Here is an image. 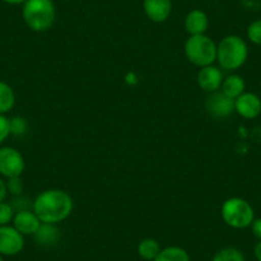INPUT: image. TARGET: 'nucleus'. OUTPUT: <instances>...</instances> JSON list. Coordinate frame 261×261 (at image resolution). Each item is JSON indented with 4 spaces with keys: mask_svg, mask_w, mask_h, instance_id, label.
<instances>
[{
    "mask_svg": "<svg viewBox=\"0 0 261 261\" xmlns=\"http://www.w3.org/2000/svg\"><path fill=\"white\" fill-rule=\"evenodd\" d=\"M24 247V236L21 234L13 225L0 227V255H18Z\"/></svg>",
    "mask_w": 261,
    "mask_h": 261,
    "instance_id": "7",
    "label": "nucleus"
},
{
    "mask_svg": "<svg viewBox=\"0 0 261 261\" xmlns=\"http://www.w3.org/2000/svg\"><path fill=\"white\" fill-rule=\"evenodd\" d=\"M222 218L225 224L234 229H245L252 224L255 212L248 201L241 197H230L222 205Z\"/></svg>",
    "mask_w": 261,
    "mask_h": 261,
    "instance_id": "5",
    "label": "nucleus"
},
{
    "mask_svg": "<svg viewBox=\"0 0 261 261\" xmlns=\"http://www.w3.org/2000/svg\"><path fill=\"white\" fill-rule=\"evenodd\" d=\"M253 253H255V257L257 261H261V241H258L257 245L253 248Z\"/></svg>",
    "mask_w": 261,
    "mask_h": 261,
    "instance_id": "27",
    "label": "nucleus"
},
{
    "mask_svg": "<svg viewBox=\"0 0 261 261\" xmlns=\"http://www.w3.org/2000/svg\"><path fill=\"white\" fill-rule=\"evenodd\" d=\"M4 3L12 4V6H18V4H24L27 0H3Z\"/></svg>",
    "mask_w": 261,
    "mask_h": 261,
    "instance_id": "28",
    "label": "nucleus"
},
{
    "mask_svg": "<svg viewBox=\"0 0 261 261\" xmlns=\"http://www.w3.org/2000/svg\"><path fill=\"white\" fill-rule=\"evenodd\" d=\"M7 188H8L9 192L14 196H19L23 191V182H22L21 177H13L9 178L8 182H7Z\"/></svg>",
    "mask_w": 261,
    "mask_h": 261,
    "instance_id": "23",
    "label": "nucleus"
},
{
    "mask_svg": "<svg viewBox=\"0 0 261 261\" xmlns=\"http://www.w3.org/2000/svg\"><path fill=\"white\" fill-rule=\"evenodd\" d=\"M41 222L34 210H21L14 214L13 227L23 236H34L39 230Z\"/></svg>",
    "mask_w": 261,
    "mask_h": 261,
    "instance_id": "12",
    "label": "nucleus"
},
{
    "mask_svg": "<svg viewBox=\"0 0 261 261\" xmlns=\"http://www.w3.org/2000/svg\"><path fill=\"white\" fill-rule=\"evenodd\" d=\"M172 0H144V12L150 21L163 23L172 14Z\"/></svg>",
    "mask_w": 261,
    "mask_h": 261,
    "instance_id": "11",
    "label": "nucleus"
},
{
    "mask_svg": "<svg viewBox=\"0 0 261 261\" xmlns=\"http://www.w3.org/2000/svg\"><path fill=\"white\" fill-rule=\"evenodd\" d=\"M11 135V122L4 114H0V145Z\"/></svg>",
    "mask_w": 261,
    "mask_h": 261,
    "instance_id": "24",
    "label": "nucleus"
},
{
    "mask_svg": "<svg viewBox=\"0 0 261 261\" xmlns=\"http://www.w3.org/2000/svg\"><path fill=\"white\" fill-rule=\"evenodd\" d=\"M234 112L245 119H255L261 114V99L253 92H243L234 100Z\"/></svg>",
    "mask_w": 261,
    "mask_h": 261,
    "instance_id": "8",
    "label": "nucleus"
},
{
    "mask_svg": "<svg viewBox=\"0 0 261 261\" xmlns=\"http://www.w3.org/2000/svg\"><path fill=\"white\" fill-rule=\"evenodd\" d=\"M154 261H191V257L185 248L178 247V246H169V247L162 248Z\"/></svg>",
    "mask_w": 261,
    "mask_h": 261,
    "instance_id": "17",
    "label": "nucleus"
},
{
    "mask_svg": "<svg viewBox=\"0 0 261 261\" xmlns=\"http://www.w3.org/2000/svg\"><path fill=\"white\" fill-rule=\"evenodd\" d=\"M248 58V47L245 40L237 35H229L217 45V62L220 68L228 72L240 69Z\"/></svg>",
    "mask_w": 261,
    "mask_h": 261,
    "instance_id": "2",
    "label": "nucleus"
},
{
    "mask_svg": "<svg viewBox=\"0 0 261 261\" xmlns=\"http://www.w3.org/2000/svg\"><path fill=\"white\" fill-rule=\"evenodd\" d=\"M14 209L12 204L8 202H0V227L2 225H9V223L13 222Z\"/></svg>",
    "mask_w": 261,
    "mask_h": 261,
    "instance_id": "21",
    "label": "nucleus"
},
{
    "mask_svg": "<svg viewBox=\"0 0 261 261\" xmlns=\"http://www.w3.org/2000/svg\"><path fill=\"white\" fill-rule=\"evenodd\" d=\"M23 21L32 31L45 32L50 30L57 18L53 0H27L22 8Z\"/></svg>",
    "mask_w": 261,
    "mask_h": 261,
    "instance_id": "3",
    "label": "nucleus"
},
{
    "mask_svg": "<svg viewBox=\"0 0 261 261\" xmlns=\"http://www.w3.org/2000/svg\"><path fill=\"white\" fill-rule=\"evenodd\" d=\"M247 37L252 44L261 46V18L256 19L248 24Z\"/></svg>",
    "mask_w": 261,
    "mask_h": 261,
    "instance_id": "20",
    "label": "nucleus"
},
{
    "mask_svg": "<svg viewBox=\"0 0 261 261\" xmlns=\"http://www.w3.org/2000/svg\"><path fill=\"white\" fill-rule=\"evenodd\" d=\"M74 207L72 196L63 190L42 191L32 204V210L41 223L58 224L69 218Z\"/></svg>",
    "mask_w": 261,
    "mask_h": 261,
    "instance_id": "1",
    "label": "nucleus"
},
{
    "mask_svg": "<svg viewBox=\"0 0 261 261\" xmlns=\"http://www.w3.org/2000/svg\"><path fill=\"white\" fill-rule=\"evenodd\" d=\"M24 168V158L18 150L11 146L0 147V174L8 179L21 177Z\"/></svg>",
    "mask_w": 261,
    "mask_h": 261,
    "instance_id": "6",
    "label": "nucleus"
},
{
    "mask_svg": "<svg viewBox=\"0 0 261 261\" xmlns=\"http://www.w3.org/2000/svg\"><path fill=\"white\" fill-rule=\"evenodd\" d=\"M55 225L57 224H46V223H41L39 230L34 234L37 245L47 247V246L55 245V243L59 241L60 232Z\"/></svg>",
    "mask_w": 261,
    "mask_h": 261,
    "instance_id": "14",
    "label": "nucleus"
},
{
    "mask_svg": "<svg viewBox=\"0 0 261 261\" xmlns=\"http://www.w3.org/2000/svg\"><path fill=\"white\" fill-rule=\"evenodd\" d=\"M223 80L224 79H223L222 71L215 65L202 67L197 73V84H199L200 89L204 90L207 94H213V92L220 90Z\"/></svg>",
    "mask_w": 261,
    "mask_h": 261,
    "instance_id": "10",
    "label": "nucleus"
},
{
    "mask_svg": "<svg viewBox=\"0 0 261 261\" xmlns=\"http://www.w3.org/2000/svg\"><path fill=\"white\" fill-rule=\"evenodd\" d=\"M8 193V188H7V183L0 178V202H3Z\"/></svg>",
    "mask_w": 261,
    "mask_h": 261,
    "instance_id": "26",
    "label": "nucleus"
},
{
    "mask_svg": "<svg viewBox=\"0 0 261 261\" xmlns=\"http://www.w3.org/2000/svg\"><path fill=\"white\" fill-rule=\"evenodd\" d=\"M206 109L215 118L229 117L234 112V100L228 97L222 91L213 92L207 97Z\"/></svg>",
    "mask_w": 261,
    "mask_h": 261,
    "instance_id": "9",
    "label": "nucleus"
},
{
    "mask_svg": "<svg viewBox=\"0 0 261 261\" xmlns=\"http://www.w3.org/2000/svg\"><path fill=\"white\" fill-rule=\"evenodd\" d=\"M212 261H245V256L238 248L224 247L213 256Z\"/></svg>",
    "mask_w": 261,
    "mask_h": 261,
    "instance_id": "19",
    "label": "nucleus"
},
{
    "mask_svg": "<svg viewBox=\"0 0 261 261\" xmlns=\"http://www.w3.org/2000/svg\"><path fill=\"white\" fill-rule=\"evenodd\" d=\"M250 227H251V230H252L253 236H255L258 241H261V218H258V219H253L252 224H251Z\"/></svg>",
    "mask_w": 261,
    "mask_h": 261,
    "instance_id": "25",
    "label": "nucleus"
},
{
    "mask_svg": "<svg viewBox=\"0 0 261 261\" xmlns=\"http://www.w3.org/2000/svg\"><path fill=\"white\" fill-rule=\"evenodd\" d=\"M16 104V95L11 85L0 81V114L11 112Z\"/></svg>",
    "mask_w": 261,
    "mask_h": 261,
    "instance_id": "18",
    "label": "nucleus"
},
{
    "mask_svg": "<svg viewBox=\"0 0 261 261\" xmlns=\"http://www.w3.org/2000/svg\"><path fill=\"white\" fill-rule=\"evenodd\" d=\"M162 251L160 243L154 238H145L137 246V253L141 256L144 260L154 261L159 252Z\"/></svg>",
    "mask_w": 261,
    "mask_h": 261,
    "instance_id": "16",
    "label": "nucleus"
},
{
    "mask_svg": "<svg viewBox=\"0 0 261 261\" xmlns=\"http://www.w3.org/2000/svg\"><path fill=\"white\" fill-rule=\"evenodd\" d=\"M185 29L190 36L205 35L209 29V17L201 9H193L188 12L185 18Z\"/></svg>",
    "mask_w": 261,
    "mask_h": 261,
    "instance_id": "13",
    "label": "nucleus"
},
{
    "mask_svg": "<svg viewBox=\"0 0 261 261\" xmlns=\"http://www.w3.org/2000/svg\"><path fill=\"white\" fill-rule=\"evenodd\" d=\"M11 122V134L14 136H22L26 134L27 130V122L22 117H14L9 119Z\"/></svg>",
    "mask_w": 261,
    "mask_h": 261,
    "instance_id": "22",
    "label": "nucleus"
},
{
    "mask_svg": "<svg viewBox=\"0 0 261 261\" xmlns=\"http://www.w3.org/2000/svg\"><path fill=\"white\" fill-rule=\"evenodd\" d=\"M220 89H222L223 94H225L230 99L236 100L238 96H241L245 92L246 82L238 74H229V76L223 80V84Z\"/></svg>",
    "mask_w": 261,
    "mask_h": 261,
    "instance_id": "15",
    "label": "nucleus"
},
{
    "mask_svg": "<svg viewBox=\"0 0 261 261\" xmlns=\"http://www.w3.org/2000/svg\"><path fill=\"white\" fill-rule=\"evenodd\" d=\"M0 261H4V258H3V255H0Z\"/></svg>",
    "mask_w": 261,
    "mask_h": 261,
    "instance_id": "29",
    "label": "nucleus"
},
{
    "mask_svg": "<svg viewBox=\"0 0 261 261\" xmlns=\"http://www.w3.org/2000/svg\"><path fill=\"white\" fill-rule=\"evenodd\" d=\"M185 54L191 64L202 68L217 62V44L206 35L190 36L185 44Z\"/></svg>",
    "mask_w": 261,
    "mask_h": 261,
    "instance_id": "4",
    "label": "nucleus"
}]
</instances>
